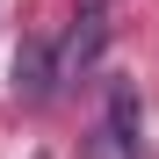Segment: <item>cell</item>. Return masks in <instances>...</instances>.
<instances>
[{
  "instance_id": "1",
  "label": "cell",
  "mask_w": 159,
  "mask_h": 159,
  "mask_svg": "<svg viewBox=\"0 0 159 159\" xmlns=\"http://www.w3.org/2000/svg\"><path fill=\"white\" fill-rule=\"evenodd\" d=\"M101 43H109V15H101V7H87V15L72 22V36L58 43V80H80V72L101 58Z\"/></svg>"
},
{
  "instance_id": "2",
  "label": "cell",
  "mask_w": 159,
  "mask_h": 159,
  "mask_svg": "<svg viewBox=\"0 0 159 159\" xmlns=\"http://www.w3.org/2000/svg\"><path fill=\"white\" fill-rule=\"evenodd\" d=\"M138 87L130 80H109V152L116 159H138Z\"/></svg>"
}]
</instances>
